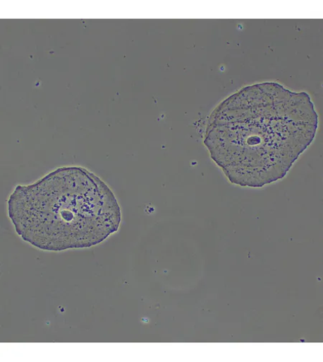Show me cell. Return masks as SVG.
Segmentation results:
<instances>
[{
	"label": "cell",
	"instance_id": "7a4b0ae2",
	"mask_svg": "<svg viewBox=\"0 0 323 362\" xmlns=\"http://www.w3.org/2000/svg\"><path fill=\"white\" fill-rule=\"evenodd\" d=\"M8 216L17 233L44 251L90 248L116 233L122 212L110 187L78 167L62 168L16 187Z\"/></svg>",
	"mask_w": 323,
	"mask_h": 362
},
{
	"label": "cell",
	"instance_id": "6da1fadb",
	"mask_svg": "<svg viewBox=\"0 0 323 362\" xmlns=\"http://www.w3.org/2000/svg\"><path fill=\"white\" fill-rule=\"evenodd\" d=\"M317 127L307 93L265 83L240 90L213 111L205 144L231 183L261 188L287 175Z\"/></svg>",
	"mask_w": 323,
	"mask_h": 362
}]
</instances>
